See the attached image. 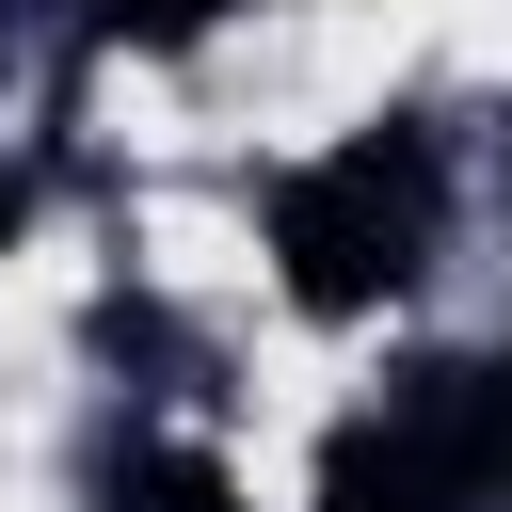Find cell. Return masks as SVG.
<instances>
[{
	"instance_id": "cell-2",
	"label": "cell",
	"mask_w": 512,
	"mask_h": 512,
	"mask_svg": "<svg viewBox=\"0 0 512 512\" xmlns=\"http://www.w3.org/2000/svg\"><path fill=\"white\" fill-rule=\"evenodd\" d=\"M304 512H480V480H464V448H448V432L384 384L368 416H336V432H320Z\"/></svg>"
},
{
	"instance_id": "cell-3",
	"label": "cell",
	"mask_w": 512,
	"mask_h": 512,
	"mask_svg": "<svg viewBox=\"0 0 512 512\" xmlns=\"http://www.w3.org/2000/svg\"><path fill=\"white\" fill-rule=\"evenodd\" d=\"M96 512H256V496H240V480H224L208 448H128Z\"/></svg>"
},
{
	"instance_id": "cell-6",
	"label": "cell",
	"mask_w": 512,
	"mask_h": 512,
	"mask_svg": "<svg viewBox=\"0 0 512 512\" xmlns=\"http://www.w3.org/2000/svg\"><path fill=\"white\" fill-rule=\"evenodd\" d=\"M32 240V160H0V256Z\"/></svg>"
},
{
	"instance_id": "cell-4",
	"label": "cell",
	"mask_w": 512,
	"mask_h": 512,
	"mask_svg": "<svg viewBox=\"0 0 512 512\" xmlns=\"http://www.w3.org/2000/svg\"><path fill=\"white\" fill-rule=\"evenodd\" d=\"M240 0H80V32L96 48H128V64H176V48H208Z\"/></svg>"
},
{
	"instance_id": "cell-7",
	"label": "cell",
	"mask_w": 512,
	"mask_h": 512,
	"mask_svg": "<svg viewBox=\"0 0 512 512\" xmlns=\"http://www.w3.org/2000/svg\"><path fill=\"white\" fill-rule=\"evenodd\" d=\"M0 48H16V0H0Z\"/></svg>"
},
{
	"instance_id": "cell-1",
	"label": "cell",
	"mask_w": 512,
	"mask_h": 512,
	"mask_svg": "<svg viewBox=\"0 0 512 512\" xmlns=\"http://www.w3.org/2000/svg\"><path fill=\"white\" fill-rule=\"evenodd\" d=\"M432 208H448V144H432L416 112H368V128H336L320 160H288V176L256 192V240H272L288 320H320V336L384 320V304L432 272Z\"/></svg>"
},
{
	"instance_id": "cell-5",
	"label": "cell",
	"mask_w": 512,
	"mask_h": 512,
	"mask_svg": "<svg viewBox=\"0 0 512 512\" xmlns=\"http://www.w3.org/2000/svg\"><path fill=\"white\" fill-rule=\"evenodd\" d=\"M480 496H512V352H480Z\"/></svg>"
}]
</instances>
